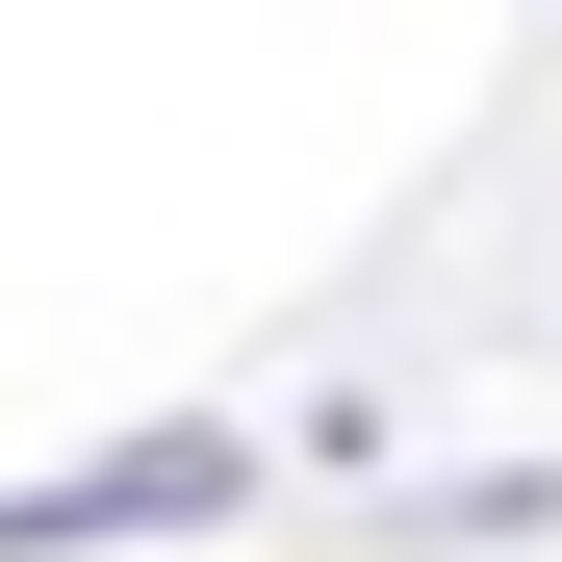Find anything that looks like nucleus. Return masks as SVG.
Returning a JSON list of instances; mask_svg holds the SVG:
<instances>
[{
  "label": "nucleus",
  "mask_w": 562,
  "mask_h": 562,
  "mask_svg": "<svg viewBox=\"0 0 562 562\" xmlns=\"http://www.w3.org/2000/svg\"><path fill=\"white\" fill-rule=\"evenodd\" d=\"M179 512H231V435H154V460H103V486L0 512V562H26V537H179Z\"/></svg>",
  "instance_id": "obj_1"
}]
</instances>
